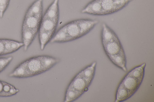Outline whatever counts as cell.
<instances>
[{
    "label": "cell",
    "mask_w": 154,
    "mask_h": 102,
    "mask_svg": "<svg viewBox=\"0 0 154 102\" xmlns=\"http://www.w3.org/2000/svg\"><path fill=\"white\" fill-rule=\"evenodd\" d=\"M60 62L59 58L45 55L29 58L19 64L8 75L9 77L25 78L45 72Z\"/></svg>",
    "instance_id": "6da1fadb"
},
{
    "label": "cell",
    "mask_w": 154,
    "mask_h": 102,
    "mask_svg": "<svg viewBox=\"0 0 154 102\" xmlns=\"http://www.w3.org/2000/svg\"><path fill=\"white\" fill-rule=\"evenodd\" d=\"M43 0H35L25 13L21 27L23 50L26 51L38 33L42 17Z\"/></svg>",
    "instance_id": "7a4b0ae2"
},
{
    "label": "cell",
    "mask_w": 154,
    "mask_h": 102,
    "mask_svg": "<svg viewBox=\"0 0 154 102\" xmlns=\"http://www.w3.org/2000/svg\"><path fill=\"white\" fill-rule=\"evenodd\" d=\"M97 62H93L79 71L69 84L65 92L64 101H74L87 91L94 78Z\"/></svg>",
    "instance_id": "3957f363"
},
{
    "label": "cell",
    "mask_w": 154,
    "mask_h": 102,
    "mask_svg": "<svg viewBox=\"0 0 154 102\" xmlns=\"http://www.w3.org/2000/svg\"><path fill=\"white\" fill-rule=\"evenodd\" d=\"M133 0H93L82 10L81 12L94 16L111 14L122 10Z\"/></svg>",
    "instance_id": "277c9868"
},
{
    "label": "cell",
    "mask_w": 154,
    "mask_h": 102,
    "mask_svg": "<svg viewBox=\"0 0 154 102\" xmlns=\"http://www.w3.org/2000/svg\"><path fill=\"white\" fill-rule=\"evenodd\" d=\"M89 33L87 26L82 19H76L67 23L60 28L55 33L50 42H67L79 39Z\"/></svg>",
    "instance_id": "5b68a950"
},
{
    "label": "cell",
    "mask_w": 154,
    "mask_h": 102,
    "mask_svg": "<svg viewBox=\"0 0 154 102\" xmlns=\"http://www.w3.org/2000/svg\"><path fill=\"white\" fill-rule=\"evenodd\" d=\"M23 46L22 42L7 39H0V56L13 53Z\"/></svg>",
    "instance_id": "8992f818"
},
{
    "label": "cell",
    "mask_w": 154,
    "mask_h": 102,
    "mask_svg": "<svg viewBox=\"0 0 154 102\" xmlns=\"http://www.w3.org/2000/svg\"><path fill=\"white\" fill-rule=\"evenodd\" d=\"M142 82L134 77L126 74L120 83L125 88L134 94L140 87Z\"/></svg>",
    "instance_id": "52a82bcc"
},
{
    "label": "cell",
    "mask_w": 154,
    "mask_h": 102,
    "mask_svg": "<svg viewBox=\"0 0 154 102\" xmlns=\"http://www.w3.org/2000/svg\"><path fill=\"white\" fill-rule=\"evenodd\" d=\"M107 57L110 61L116 67L124 72L127 71V60L125 52Z\"/></svg>",
    "instance_id": "ba28073f"
},
{
    "label": "cell",
    "mask_w": 154,
    "mask_h": 102,
    "mask_svg": "<svg viewBox=\"0 0 154 102\" xmlns=\"http://www.w3.org/2000/svg\"><path fill=\"white\" fill-rule=\"evenodd\" d=\"M20 92L19 90L12 84L0 80V97L14 96Z\"/></svg>",
    "instance_id": "9c48e42d"
},
{
    "label": "cell",
    "mask_w": 154,
    "mask_h": 102,
    "mask_svg": "<svg viewBox=\"0 0 154 102\" xmlns=\"http://www.w3.org/2000/svg\"><path fill=\"white\" fill-rule=\"evenodd\" d=\"M134 94L125 88L120 83L117 89L115 102L124 101L131 98Z\"/></svg>",
    "instance_id": "30bf717a"
},
{
    "label": "cell",
    "mask_w": 154,
    "mask_h": 102,
    "mask_svg": "<svg viewBox=\"0 0 154 102\" xmlns=\"http://www.w3.org/2000/svg\"><path fill=\"white\" fill-rule=\"evenodd\" d=\"M146 65V63H144L137 66L130 70L126 74L142 81L144 77Z\"/></svg>",
    "instance_id": "8fae6325"
},
{
    "label": "cell",
    "mask_w": 154,
    "mask_h": 102,
    "mask_svg": "<svg viewBox=\"0 0 154 102\" xmlns=\"http://www.w3.org/2000/svg\"><path fill=\"white\" fill-rule=\"evenodd\" d=\"M11 56L0 57V73L4 70L12 61Z\"/></svg>",
    "instance_id": "7c38bea8"
},
{
    "label": "cell",
    "mask_w": 154,
    "mask_h": 102,
    "mask_svg": "<svg viewBox=\"0 0 154 102\" xmlns=\"http://www.w3.org/2000/svg\"><path fill=\"white\" fill-rule=\"evenodd\" d=\"M10 0H0V18H3L10 3Z\"/></svg>",
    "instance_id": "4fadbf2b"
}]
</instances>
